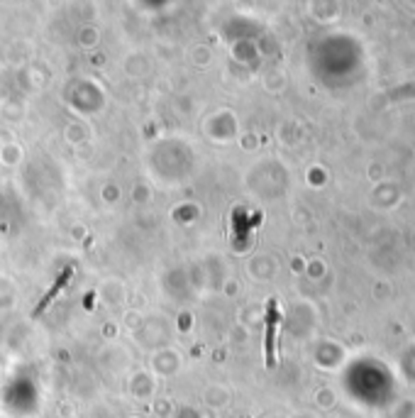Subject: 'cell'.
I'll return each mask as SVG.
<instances>
[{"label": "cell", "instance_id": "6da1fadb", "mask_svg": "<svg viewBox=\"0 0 415 418\" xmlns=\"http://www.w3.org/2000/svg\"><path fill=\"white\" fill-rule=\"evenodd\" d=\"M269 338H267V355H269V365H274V330H276V304H269Z\"/></svg>", "mask_w": 415, "mask_h": 418}]
</instances>
